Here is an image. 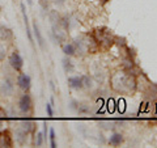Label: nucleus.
<instances>
[{
  "instance_id": "nucleus-1",
  "label": "nucleus",
  "mask_w": 157,
  "mask_h": 148,
  "mask_svg": "<svg viewBox=\"0 0 157 148\" xmlns=\"http://www.w3.org/2000/svg\"><path fill=\"white\" fill-rule=\"evenodd\" d=\"M113 89L119 93H131L135 91L136 81L128 72H117L110 79Z\"/></svg>"
},
{
  "instance_id": "nucleus-5",
  "label": "nucleus",
  "mask_w": 157,
  "mask_h": 148,
  "mask_svg": "<svg viewBox=\"0 0 157 148\" xmlns=\"http://www.w3.org/2000/svg\"><path fill=\"white\" fill-rule=\"evenodd\" d=\"M18 107L20 110H21L22 113H28L29 110L32 109V98L29 95H24L21 96V98H20L18 101Z\"/></svg>"
},
{
  "instance_id": "nucleus-10",
  "label": "nucleus",
  "mask_w": 157,
  "mask_h": 148,
  "mask_svg": "<svg viewBox=\"0 0 157 148\" xmlns=\"http://www.w3.org/2000/svg\"><path fill=\"white\" fill-rule=\"evenodd\" d=\"M109 143L111 146H119V144H122V143H123V135L118 134V132H114V134L110 136Z\"/></svg>"
},
{
  "instance_id": "nucleus-15",
  "label": "nucleus",
  "mask_w": 157,
  "mask_h": 148,
  "mask_svg": "<svg viewBox=\"0 0 157 148\" xmlns=\"http://www.w3.org/2000/svg\"><path fill=\"white\" fill-rule=\"evenodd\" d=\"M63 67H64V71L66 72H71L73 70V66H72V63L70 59H63Z\"/></svg>"
},
{
  "instance_id": "nucleus-6",
  "label": "nucleus",
  "mask_w": 157,
  "mask_h": 148,
  "mask_svg": "<svg viewBox=\"0 0 157 148\" xmlns=\"http://www.w3.org/2000/svg\"><path fill=\"white\" fill-rule=\"evenodd\" d=\"M13 89H14V84L12 83L11 79H6V80L0 84V92H2L4 96L13 95Z\"/></svg>"
},
{
  "instance_id": "nucleus-9",
  "label": "nucleus",
  "mask_w": 157,
  "mask_h": 148,
  "mask_svg": "<svg viewBox=\"0 0 157 148\" xmlns=\"http://www.w3.org/2000/svg\"><path fill=\"white\" fill-rule=\"evenodd\" d=\"M33 32H34V36H36V38H37V42H38L39 47L43 49L45 47V41H43V37H42L41 32H39V28H38L37 24H34L33 25Z\"/></svg>"
},
{
  "instance_id": "nucleus-3",
  "label": "nucleus",
  "mask_w": 157,
  "mask_h": 148,
  "mask_svg": "<svg viewBox=\"0 0 157 148\" xmlns=\"http://www.w3.org/2000/svg\"><path fill=\"white\" fill-rule=\"evenodd\" d=\"M9 64H11L12 68H14L16 71H20L24 66V59L21 58V55H20L17 51H14L12 55L9 56Z\"/></svg>"
},
{
  "instance_id": "nucleus-8",
  "label": "nucleus",
  "mask_w": 157,
  "mask_h": 148,
  "mask_svg": "<svg viewBox=\"0 0 157 148\" xmlns=\"http://www.w3.org/2000/svg\"><path fill=\"white\" fill-rule=\"evenodd\" d=\"M68 84L70 87L73 88V89H81L84 87L82 84V77L81 76H72V77H68Z\"/></svg>"
},
{
  "instance_id": "nucleus-4",
  "label": "nucleus",
  "mask_w": 157,
  "mask_h": 148,
  "mask_svg": "<svg viewBox=\"0 0 157 148\" xmlns=\"http://www.w3.org/2000/svg\"><path fill=\"white\" fill-rule=\"evenodd\" d=\"M17 84L22 91H29L32 87V79L26 73H20L17 77Z\"/></svg>"
},
{
  "instance_id": "nucleus-17",
  "label": "nucleus",
  "mask_w": 157,
  "mask_h": 148,
  "mask_svg": "<svg viewBox=\"0 0 157 148\" xmlns=\"http://www.w3.org/2000/svg\"><path fill=\"white\" fill-rule=\"evenodd\" d=\"M43 140H45V136H43V132H38L37 134V140H36V144L37 147H41L43 144Z\"/></svg>"
},
{
  "instance_id": "nucleus-14",
  "label": "nucleus",
  "mask_w": 157,
  "mask_h": 148,
  "mask_svg": "<svg viewBox=\"0 0 157 148\" xmlns=\"http://www.w3.org/2000/svg\"><path fill=\"white\" fill-rule=\"evenodd\" d=\"M21 129H22L24 131L29 132V131H32V130L34 129V123L30 122V121H22V123H21Z\"/></svg>"
},
{
  "instance_id": "nucleus-21",
  "label": "nucleus",
  "mask_w": 157,
  "mask_h": 148,
  "mask_svg": "<svg viewBox=\"0 0 157 148\" xmlns=\"http://www.w3.org/2000/svg\"><path fill=\"white\" fill-rule=\"evenodd\" d=\"M6 54H7L6 47H4L3 45H0V60H3V59L6 58Z\"/></svg>"
},
{
  "instance_id": "nucleus-16",
  "label": "nucleus",
  "mask_w": 157,
  "mask_h": 148,
  "mask_svg": "<svg viewBox=\"0 0 157 148\" xmlns=\"http://www.w3.org/2000/svg\"><path fill=\"white\" fill-rule=\"evenodd\" d=\"M50 144L52 148L56 147V143H55V130L50 129Z\"/></svg>"
},
{
  "instance_id": "nucleus-11",
  "label": "nucleus",
  "mask_w": 157,
  "mask_h": 148,
  "mask_svg": "<svg viewBox=\"0 0 157 148\" xmlns=\"http://www.w3.org/2000/svg\"><path fill=\"white\" fill-rule=\"evenodd\" d=\"M0 37H2V39H6V41L12 38V30L6 26H0Z\"/></svg>"
},
{
  "instance_id": "nucleus-19",
  "label": "nucleus",
  "mask_w": 157,
  "mask_h": 148,
  "mask_svg": "<svg viewBox=\"0 0 157 148\" xmlns=\"http://www.w3.org/2000/svg\"><path fill=\"white\" fill-rule=\"evenodd\" d=\"M82 77V84L84 87H92V80L88 76H81Z\"/></svg>"
},
{
  "instance_id": "nucleus-18",
  "label": "nucleus",
  "mask_w": 157,
  "mask_h": 148,
  "mask_svg": "<svg viewBox=\"0 0 157 148\" xmlns=\"http://www.w3.org/2000/svg\"><path fill=\"white\" fill-rule=\"evenodd\" d=\"M76 110L78 113H89V107H86L85 105H82V103H77Z\"/></svg>"
},
{
  "instance_id": "nucleus-20",
  "label": "nucleus",
  "mask_w": 157,
  "mask_h": 148,
  "mask_svg": "<svg viewBox=\"0 0 157 148\" xmlns=\"http://www.w3.org/2000/svg\"><path fill=\"white\" fill-rule=\"evenodd\" d=\"M46 111H47V115H48V117H52V115H54L52 105H51V103H46Z\"/></svg>"
},
{
  "instance_id": "nucleus-13",
  "label": "nucleus",
  "mask_w": 157,
  "mask_h": 148,
  "mask_svg": "<svg viewBox=\"0 0 157 148\" xmlns=\"http://www.w3.org/2000/svg\"><path fill=\"white\" fill-rule=\"evenodd\" d=\"M63 53L66 54V55H73V54L76 53V47H75V45L73 43H67V45H64L63 46Z\"/></svg>"
},
{
  "instance_id": "nucleus-12",
  "label": "nucleus",
  "mask_w": 157,
  "mask_h": 148,
  "mask_svg": "<svg viewBox=\"0 0 157 148\" xmlns=\"http://www.w3.org/2000/svg\"><path fill=\"white\" fill-rule=\"evenodd\" d=\"M26 136H28V132L24 131L22 129L18 130L16 132V139H17V142L20 143V144H24V143H26Z\"/></svg>"
},
{
  "instance_id": "nucleus-7",
  "label": "nucleus",
  "mask_w": 157,
  "mask_h": 148,
  "mask_svg": "<svg viewBox=\"0 0 157 148\" xmlns=\"http://www.w3.org/2000/svg\"><path fill=\"white\" fill-rule=\"evenodd\" d=\"M21 7V12H22V16H24V22H25V28H26V34H28V38L29 41L33 43V36H32V30H30V26H29V18H28V14H26V9H25V4L21 3L20 4Z\"/></svg>"
},
{
  "instance_id": "nucleus-24",
  "label": "nucleus",
  "mask_w": 157,
  "mask_h": 148,
  "mask_svg": "<svg viewBox=\"0 0 157 148\" xmlns=\"http://www.w3.org/2000/svg\"><path fill=\"white\" fill-rule=\"evenodd\" d=\"M26 2H28L29 6H32V4H33V0H26Z\"/></svg>"
},
{
  "instance_id": "nucleus-23",
  "label": "nucleus",
  "mask_w": 157,
  "mask_h": 148,
  "mask_svg": "<svg viewBox=\"0 0 157 148\" xmlns=\"http://www.w3.org/2000/svg\"><path fill=\"white\" fill-rule=\"evenodd\" d=\"M109 2H110V0H101V4H102V6H105V4L109 3Z\"/></svg>"
},
{
  "instance_id": "nucleus-22",
  "label": "nucleus",
  "mask_w": 157,
  "mask_h": 148,
  "mask_svg": "<svg viewBox=\"0 0 157 148\" xmlns=\"http://www.w3.org/2000/svg\"><path fill=\"white\" fill-rule=\"evenodd\" d=\"M52 2L55 4H58V6H62V4H64L66 0H52Z\"/></svg>"
},
{
  "instance_id": "nucleus-2",
  "label": "nucleus",
  "mask_w": 157,
  "mask_h": 148,
  "mask_svg": "<svg viewBox=\"0 0 157 148\" xmlns=\"http://www.w3.org/2000/svg\"><path fill=\"white\" fill-rule=\"evenodd\" d=\"M93 37H94L96 42L98 43V45H104L106 47H109L113 45V42H114V38L111 37L110 32L107 30L106 28H101V29H97V30L94 32V34H93Z\"/></svg>"
}]
</instances>
